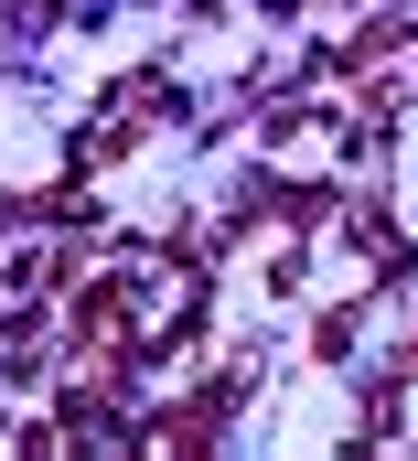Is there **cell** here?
<instances>
[{"instance_id": "1", "label": "cell", "mask_w": 418, "mask_h": 461, "mask_svg": "<svg viewBox=\"0 0 418 461\" xmlns=\"http://www.w3.org/2000/svg\"><path fill=\"white\" fill-rule=\"evenodd\" d=\"M43 11H54V0H11V22H43Z\"/></svg>"}]
</instances>
